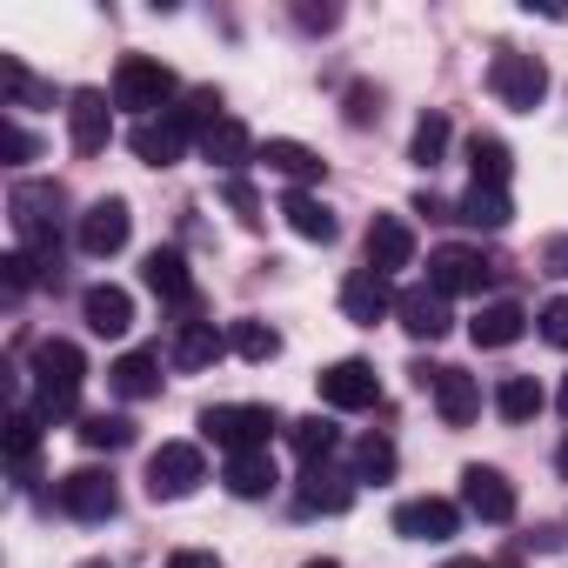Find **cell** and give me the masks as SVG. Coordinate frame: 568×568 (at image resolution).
<instances>
[{"instance_id": "6da1fadb", "label": "cell", "mask_w": 568, "mask_h": 568, "mask_svg": "<svg viewBox=\"0 0 568 568\" xmlns=\"http://www.w3.org/2000/svg\"><path fill=\"white\" fill-rule=\"evenodd\" d=\"M81 382H88V355H81L74 342L48 335V342L34 348V415H41V422H61V415H74V402H81Z\"/></svg>"}, {"instance_id": "7a4b0ae2", "label": "cell", "mask_w": 568, "mask_h": 568, "mask_svg": "<svg viewBox=\"0 0 568 568\" xmlns=\"http://www.w3.org/2000/svg\"><path fill=\"white\" fill-rule=\"evenodd\" d=\"M8 221H14L21 247H28V254H41V267H48V281H54V274H61V254H54L61 187H54V181H21V187L8 194Z\"/></svg>"}, {"instance_id": "3957f363", "label": "cell", "mask_w": 568, "mask_h": 568, "mask_svg": "<svg viewBox=\"0 0 568 568\" xmlns=\"http://www.w3.org/2000/svg\"><path fill=\"white\" fill-rule=\"evenodd\" d=\"M274 428H288V422H281L267 402H214V408H201V435H207L214 448H227V455L267 448Z\"/></svg>"}, {"instance_id": "277c9868", "label": "cell", "mask_w": 568, "mask_h": 568, "mask_svg": "<svg viewBox=\"0 0 568 568\" xmlns=\"http://www.w3.org/2000/svg\"><path fill=\"white\" fill-rule=\"evenodd\" d=\"M174 94H181V81H174V68L154 61V54H128V61L114 68V108H128V114H141V121H154ZM168 114H174V108H168Z\"/></svg>"}, {"instance_id": "5b68a950", "label": "cell", "mask_w": 568, "mask_h": 568, "mask_svg": "<svg viewBox=\"0 0 568 568\" xmlns=\"http://www.w3.org/2000/svg\"><path fill=\"white\" fill-rule=\"evenodd\" d=\"M488 88H495V101H501V108H515V114H535V108H541V94H548V68H541L535 54H515V48H501V54L488 61Z\"/></svg>"}, {"instance_id": "8992f818", "label": "cell", "mask_w": 568, "mask_h": 568, "mask_svg": "<svg viewBox=\"0 0 568 568\" xmlns=\"http://www.w3.org/2000/svg\"><path fill=\"white\" fill-rule=\"evenodd\" d=\"M201 481H207V462H201L194 442H161L148 455V495L154 501H187Z\"/></svg>"}, {"instance_id": "52a82bcc", "label": "cell", "mask_w": 568, "mask_h": 568, "mask_svg": "<svg viewBox=\"0 0 568 568\" xmlns=\"http://www.w3.org/2000/svg\"><path fill=\"white\" fill-rule=\"evenodd\" d=\"M54 501H61L74 521H114V515H121V488H114V475H101V468H68V475L54 481Z\"/></svg>"}, {"instance_id": "ba28073f", "label": "cell", "mask_w": 568, "mask_h": 568, "mask_svg": "<svg viewBox=\"0 0 568 568\" xmlns=\"http://www.w3.org/2000/svg\"><path fill=\"white\" fill-rule=\"evenodd\" d=\"M488 274H495V261H481V247H435L428 254V288L435 295H481L488 288Z\"/></svg>"}, {"instance_id": "9c48e42d", "label": "cell", "mask_w": 568, "mask_h": 568, "mask_svg": "<svg viewBox=\"0 0 568 568\" xmlns=\"http://www.w3.org/2000/svg\"><path fill=\"white\" fill-rule=\"evenodd\" d=\"M108 134H114V94L74 88V94H68V141H74V154H101Z\"/></svg>"}, {"instance_id": "30bf717a", "label": "cell", "mask_w": 568, "mask_h": 568, "mask_svg": "<svg viewBox=\"0 0 568 568\" xmlns=\"http://www.w3.org/2000/svg\"><path fill=\"white\" fill-rule=\"evenodd\" d=\"M128 234H134V214H128V201H121V194H108V201H94V207L81 214V254H94V261L121 254V247H128Z\"/></svg>"}, {"instance_id": "8fae6325", "label": "cell", "mask_w": 568, "mask_h": 568, "mask_svg": "<svg viewBox=\"0 0 568 568\" xmlns=\"http://www.w3.org/2000/svg\"><path fill=\"white\" fill-rule=\"evenodd\" d=\"M322 402H328V408H348V415H355V408H375V402H382V375L348 355V362L322 368Z\"/></svg>"}, {"instance_id": "7c38bea8", "label": "cell", "mask_w": 568, "mask_h": 568, "mask_svg": "<svg viewBox=\"0 0 568 568\" xmlns=\"http://www.w3.org/2000/svg\"><path fill=\"white\" fill-rule=\"evenodd\" d=\"M462 508L481 515V521H515V481L501 468H462Z\"/></svg>"}, {"instance_id": "4fadbf2b", "label": "cell", "mask_w": 568, "mask_h": 568, "mask_svg": "<svg viewBox=\"0 0 568 568\" xmlns=\"http://www.w3.org/2000/svg\"><path fill=\"white\" fill-rule=\"evenodd\" d=\"M455 528H462V508L442 495H415L395 508V535H408V541H455Z\"/></svg>"}, {"instance_id": "5bb4252c", "label": "cell", "mask_w": 568, "mask_h": 568, "mask_svg": "<svg viewBox=\"0 0 568 568\" xmlns=\"http://www.w3.org/2000/svg\"><path fill=\"white\" fill-rule=\"evenodd\" d=\"M342 315H348L355 328H375L382 315H395V295H388V274H375V267H355V274L342 281Z\"/></svg>"}, {"instance_id": "9a60e30c", "label": "cell", "mask_w": 568, "mask_h": 568, "mask_svg": "<svg viewBox=\"0 0 568 568\" xmlns=\"http://www.w3.org/2000/svg\"><path fill=\"white\" fill-rule=\"evenodd\" d=\"M141 281H148V295H161L168 308H187V315H194V274H187V261H181L174 247H154V254L141 261Z\"/></svg>"}, {"instance_id": "2e32d148", "label": "cell", "mask_w": 568, "mask_h": 568, "mask_svg": "<svg viewBox=\"0 0 568 568\" xmlns=\"http://www.w3.org/2000/svg\"><path fill=\"white\" fill-rule=\"evenodd\" d=\"M395 322H402L415 342H442V335H448V295H435L428 281H422V288H402V295H395Z\"/></svg>"}, {"instance_id": "e0dca14e", "label": "cell", "mask_w": 568, "mask_h": 568, "mask_svg": "<svg viewBox=\"0 0 568 568\" xmlns=\"http://www.w3.org/2000/svg\"><path fill=\"white\" fill-rule=\"evenodd\" d=\"M128 148H134V161H148V168H174V161L187 154V128H181L174 114H154V121H134V134H128Z\"/></svg>"}, {"instance_id": "ac0fdd59", "label": "cell", "mask_w": 568, "mask_h": 568, "mask_svg": "<svg viewBox=\"0 0 568 568\" xmlns=\"http://www.w3.org/2000/svg\"><path fill=\"white\" fill-rule=\"evenodd\" d=\"M415 261V227L402 214H375L368 221V267L375 274H402Z\"/></svg>"}, {"instance_id": "d6986e66", "label": "cell", "mask_w": 568, "mask_h": 568, "mask_svg": "<svg viewBox=\"0 0 568 568\" xmlns=\"http://www.w3.org/2000/svg\"><path fill=\"white\" fill-rule=\"evenodd\" d=\"M295 508H302V515H348V508H355V481H348V475H335V468L322 462V468H308V475H302Z\"/></svg>"}, {"instance_id": "ffe728a7", "label": "cell", "mask_w": 568, "mask_h": 568, "mask_svg": "<svg viewBox=\"0 0 568 568\" xmlns=\"http://www.w3.org/2000/svg\"><path fill=\"white\" fill-rule=\"evenodd\" d=\"M81 322H88L94 335H128V328H134V295L114 288V281H94V288L81 295Z\"/></svg>"}, {"instance_id": "44dd1931", "label": "cell", "mask_w": 568, "mask_h": 568, "mask_svg": "<svg viewBox=\"0 0 568 568\" xmlns=\"http://www.w3.org/2000/svg\"><path fill=\"white\" fill-rule=\"evenodd\" d=\"M428 395H435V415H442L448 428H468V422L481 415V382H475V375H462V368H442Z\"/></svg>"}, {"instance_id": "7402d4cb", "label": "cell", "mask_w": 568, "mask_h": 568, "mask_svg": "<svg viewBox=\"0 0 568 568\" xmlns=\"http://www.w3.org/2000/svg\"><path fill=\"white\" fill-rule=\"evenodd\" d=\"M528 335V308L521 302H488L475 322H468V342L475 348H515Z\"/></svg>"}, {"instance_id": "603a6c76", "label": "cell", "mask_w": 568, "mask_h": 568, "mask_svg": "<svg viewBox=\"0 0 568 568\" xmlns=\"http://www.w3.org/2000/svg\"><path fill=\"white\" fill-rule=\"evenodd\" d=\"M108 388H114L121 402H148V395H161V355H154V348H128V355L108 368Z\"/></svg>"}, {"instance_id": "cb8c5ba5", "label": "cell", "mask_w": 568, "mask_h": 568, "mask_svg": "<svg viewBox=\"0 0 568 568\" xmlns=\"http://www.w3.org/2000/svg\"><path fill=\"white\" fill-rule=\"evenodd\" d=\"M247 154H254V134L227 114V121H214L207 134H201V161L207 168H221V174H241L247 168Z\"/></svg>"}, {"instance_id": "d4e9b609", "label": "cell", "mask_w": 568, "mask_h": 568, "mask_svg": "<svg viewBox=\"0 0 568 568\" xmlns=\"http://www.w3.org/2000/svg\"><path fill=\"white\" fill-rule=\"evenodd\" d=\"M221 481H227V495H241V501H261V495H274V455L267 448H247V455H227V468H221Z\"/></svg>"}, {"instance_id": "484cf974", "label": "cell", "mask_w": 568, "mask_h": 568, "mask_svg": "<svg viewBox=\"0 0 568 568\" xmlns=\"http://www.w3.org/2000/svg\"><path fill=\"white\" fill-rule=\"evenodd\" d=\"M281 214H288V227L302 234V241H335L342 227H335V214H328V201H315L308 187H288V194H281Z\"/></svg>"}, {"instance_id": "4316f807", "label": "cell", "mask_w": 568, "mask_h": 568, "mask_svg": "<svg viewBox=\"0 0 568 568\" xmlns=\"http://www.w3.org/2000/svg\"><path fill=\"white\" fill-rule=\"evenodd\" d=\"M455 221H468V227H488V234H501L508 221H515V201H508V187H468L462 201H455Z\"/></svg>"}, {"instance_id": "83f0119b", "label": "cell", "mask_w": 568, "mask_h": 568, "mask_svg": "<svg viewBox=\"0 0 568 568\" xmlns=\"http://www.w3.org/2000/svg\"><path fill=\"white\" fill-rule=\"evenodd\" d=\"M227 355V335L214 328V322H181V335H174V368H214Z\"/></svg>"}, {"instance_id": "f1b7e54d", "label": "cell", "mask_w": 568, "mask_h": 568, "mask_svg": "<svg viewBox=\"0 0 568 568\" xmlns=\"http://www.w3.org/2000/svg\"><path fill=\"white\" fill-rule=\"evenodd\" d=\"M281 435H288V448H295L308 468H322V462L335 455V442H342V435H335V422H322V415H302V422L281 428Z\"/></svg>"}, {"instance_id": "f546056e", "label": "cell", "mask_w": 568, "mask_h": 568, "mask_svg": "<svg viewBox=\"0 0 568 568\" xmlns=\"http://www.w3.org/2000/svg\"><path fill=\"white\" fill-rule=\"evenodd\" d=\"M261 161H267L274 174H288V181H315V174H322V154L302 148V141H288V134H274V141L261 148Z\"/></svg>"}, {"instance_id": "4dcf8cb0", "label": "cell", "mask_w": 568, "mask_h": 568, "mask_svg": "<svg viewBox=\"0 0 568 568\" xmlns=\"http://www.w3.org/2000/svg\"><path fill=\"white\" fill-rule=\"evenodd\" d=\"M468 168H475V181H481V187H508V168H515V154H508V141H495V134H475V141H468Z\"/></svg>"}, {"instance_id": "1f68e13d", "label": "cell", "mask_w": 568, "mask_h": 568, "mask_svg": "<svg viewBox=\"0 0 568 568\" xmlns=\"http://www.w3.org/2000/svg\"><path fill=\"white\" fill-rule=\"evenodd\" d=\"M541 402H548V395L535 388V375H508V382L495 388V415H501V422H535Z\"/></svg>"}, {"instance_id": "d6a6232c", "label": "cell", "mask_w": 568, "mask_h": 568, "mask_svg": "<svg viewBox=\"0 0 568 568\" xmlns=\"http://www.w3.org/2000/svg\"><path fill=\"white\" fill-rule=\"evenodd\" d=\"M174 121L187 128V141H201L214 121H227V114H221V88H187L181 108H174Z\"/></svg>"}, {"instance_id": "836d02e7", "label": "cell", "mask_w": 568, "mask_h": 568, "mask_svg": "<svg viewBox=\"0 0 568 568\" xmlns=\"http://www.w3.org/2000/svg\"><path fill=\"white\" fill-rule=\"evenodd\" d=\"M74 435H81V448H94V455L108 448V455H114V448H128V442H134V422L101 408V415H81V428H74Z\"/></svg>"}, {"instance_id": "e575fe53", "label": "cell", "mask_w": 568, "mask_h": 568, "mask_svg": "<svg viewBox=\"0 0 568 568\" xmlns=\"http://www.w3.org/2000/svg\"><path fill=\"white\" fill-rule=\"evenodd\" d=\"M34 455H41V415L34 408H14L8 415V462H14V475H28Z\"/></svg>"}, {"instance_id": "d590c367", "label": "cell", "mask_w": 568, "mask_h": 568, "mask_svg": "<svg viewBox=\"0 0 568 568\" xmlns=\"http://www.w3.org/2000/svg\"><path fill=\"white\" fill-rule=\"evenodd\" d=\"M227 348H234L241 362H274V355H281V335H274L267 322H254V315H247V322H234V328H227Z\"/></svg>"}, {"instance_id": "8d00e7d4", "label": "cell", "mask_w": 568, "mask_h": 568, "mask_svg": "<svg viewBox=\"0 0 568 568\" xmlns=\"http://www.w3.org/2000/svg\"><path fill=\"white\" fill-rule=\"evenodd\" d=\"M442 154H448V114H422L415 134H408V161L415 168H435Z\"/></svg>"}, {"instance_id": "74e56055", "label": "cell", "mask_w": 568, "mask_h": 568, "mask_svg": "<svg viewBox=\"0 0 568 568\" xmlns=\"http://www.w3.org/2000/svg\"><path fill=\"white\" fill-rule=\"evenodd\" d=\"M355 475H362V481H388V475H395V442H388V435H368V442L355 448Z\"/></svg>"}, {"instance_id": "f35d334b", "label": "cell", "mask_w": 568, "mask_h": 568, "mask_svg": "<svg viewBox=\"0 0 568 568\" xmlns=\"http://www.w3.org/2000/svg\"><path fill=\"white\" fill-rule=\"evenodd\" d=\"M0 274H8V288H14V295H28V288H34V281L48 274V267H41V254H28V247H14L8 261H0Z\"/></svg>"}, {"instance_id": "ab89813d", "label": "cell", "mask_w": 568, "mask_h": 568, "mask_svg": "<svg viewBox=\"0 0 568 568\" xmlns=\"http://www.w3.org/2000/svg\"><path fill=\"white\" fill-rule=\"evenodd\" d=\"M342 114H348V128H368V121L382 114V94H375L368 81H355V88H348V101H342Z\"/></svg>"}, {"instance_id": "60d3db41", "label": "cell", "mask_w": 568, "mask_h": 568, "mask_svg": "<svg viewBox=\"0 0 568 568\" xmlns=\"http://www.w3.org/2000/svg\"><path fill=\"white\" fill-rule=\"evenodd\" d=\"M221 194H227V207H234V214H241L247 227L261 221V194L247 187V174H227V181H221Z\"/></svg>"}, {"instance_id": "b9f144b4", "label": "cell", "mask_w": 568, "mask_h": 568, "mask_svg": "<svg viewBox=\"0 0 568 568\" xmlns=\"http://www.w3.org/2000/svg\"><path fill=\"white\" fill-rule=\"evenodd\" d=\"M535 328H541V342H548V348H568V295H555V302L535 315Z\"/></svg>"}, {"instance_id": "7bdbcfd3", "label": "cell", "mask_w": 568, "mask_h": 568, "mask_svg": "<svg viewBox=\"0 0 568 568\" xmlns=\"http://www.w3.org/2000/svg\"><path fill=\"white\" fill-rule=\"evenodd\" d=\"M0 154H8V161H34V154H41V141L8 114V121H0Z\"/></svg>"}, {"instance_id": "ee69618b", "label": "cell", "mask_w": 568, "mask_h": 568, "mask_svg": "<svg viewBox=\"0 0 568 568\" xmlns=\"http://www.w3.org/2000/svg\"><path fill=\"white\" fill-rule=\"evenodd\" d=\"M295 21H302L308 34H328V28H342V8H315V0H302V8H295Z\"/></svg>"}, {"instance_id": "f6af8a7d", "label": "cell", "mask_w": 568, "mask_h": 568, "mask_svg": "<svg viewBox=\"0 0 568 568\" xmlns=\"http://www.w3.org/2000/svg\"><path fill=\"white\" fill-rule=\"evenodd\" d=\"M168 568H227V561H221L214 548H174V555H168Z\"/></svg>"}, {"instance_id": "bcb514c9", "label": "cell", "mask_w": 568, "mask_h": 568, "mask_svg": "<svg viewBox=\"0 0 568 568\" xmlns=\"http://www.w3.org/2000/svg\"><path fill=\"white\" fill-rule=\"evenodd\" d=\"M415 214H428V221H455V201H442L435 187H422V194H415Z\"/></svg>"}, {"instance_id": "7dc6e473", "label": "cell", "mask_w": 568, "mask_h": 568, "mask_svg": "<svg viewBox=\"0 0 568 568\" xmlns=\"http://www.w3.org/2000/svg\"><path fill=\"white\" fill-rule=\"evenodd\" d=\"M541 261H548V274H568V234H561V241H548V254H541Z\"/></svg>"}, {"instance_id": "c3c4849f", "label": "cell", "mask_w": 568, "mask_h": 568, "mask_svg": "<svg viewBox=\"0 0 568 568\" xmlns=\"http://www.w3.org/2000/svg\"><path fill=\"white\" fill-rule=\"evenodd\" d=\"M442 568H481V561H475V555H455V561H442Z\"/></svg>"}, {"instance_id": "681fc988", "label": "cell", "mask_w": 568, "mask_h": 568, "mask_svg": "<svg viewBox=\"0 0 568 568\" xmlns=\"http://www.w3.org/2000/svg\"><path fill=\"white\" fill-rule=\"evenodd\" d=\"M555 468H561V475H568V442H561V448H555Z\"/></svg>"}, {"instance_id": "f907efd6", "label": "cell", "mask_w": 568, "mask_h": 568, "mask_svg": "<svg viewBox=\"0 0 568 568\" xmlns=\"http://www.w3.org/2000/svg\"><path fill=\"white\" fill-rule=\"evenodd\" d=\"M555 402H561V415H568V375H561V395H555Z\"/></svg>"}]
</instances>
